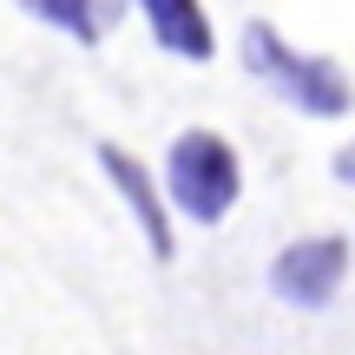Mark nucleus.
I'll return each mask as SVG.
<instances>
[{"label":"nucleus","mask_w":355,"mask_h":355,"mask_svg":"<svg viewBox=\"0 0 355 355\" xmlns=\"http://www.w3.org/2000/svg\"><path fill=\"white\" fill-rule=\"evenodd\" d=\"M243 66H250L277 99H290L296 112H309V119H343L349 112L343 66L322 60V53H296L290 40H283L277 26H263V20L243 26Z\"/></svg>","instance_id":"obj_1"},{"label":"nucleus","mask_w":355,"mask_h":355,"mask_svg":"<svg viewBox=\"0 0 355 355\" xmlns=\"http://www.w3.org/2000/svg\"><path fill=\"white\" fill-rule=\"evenodd\" d=\"M165 191H171V204L184 217L224 224L237 191H243V165H237V152H230L217 132H184V139L171 145V158H165Z\"/></svg>","instance_id":"obj_2"},{"label":"nucleus","mask_w":355,"mask_h":355,"mask_svg":"<svg viewBox=\"0 0 355 355\" xmlns=\"http://www.w3.org/2000/svg\"><path fill=\"white\" fill-rule=\"evenodd\" d=\"M349 277V237H303L270 263V290L290 309H329Z\"/></svg>","instance_id":"obj_3"},{"label":"nucleus","mask_w":355,"mask_h":355,"mask_svg":"<svg viewBox=\"0 0 355 355\" xmlns=\"http://www.w3.org/2000/svg\"><path fill=\"white\" fill-rule=\"evenodd\" d=\"M99 165H105V178L119 184V198L132 204V217H139V230H145V243H152V257L165 263V257H171V217H165V198H158L152 171H145L132 152H119V145H99Z\"/></svg>","instance_id":"obj_4"},{"label":"nucleus","mask_w":355,"mask_h":355,"mask_svg":"<svg viewBox=\"0 0 355 355\" xmlns=\"http://www.w3.org/2000/svg\"><path fill=\"white\" fill-rule=\"evenodd\" d=\"M145 7V26L158 33V46L178 53V60H211L217 40H211V13L198 0H139Z\"/></svg>","instance_id":"obj_5"},{"label":"nucleus","mask_w":355,"mask_h":355,"mask_svg":"<svg viewBox=\"0 0 355 355\" xmlns=\"http://www.w3.org/2000/svg\"><path fill=\"white\" fill-rule=\"evenodd\" d=\"M33 20L60 26L66 40H79V46H92V40H105V26L119 20V0H20Z\"/></svg>","instance_id":"obj_6"}]
</instances>
